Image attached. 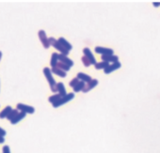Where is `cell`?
<instances>
[{"instance_id":"3957f363","label":"cell","mask_w":160,"mask_h":153,"mask_svg":"<svg viewBox=\"0 0 160 153\" xmlns=\"http://www.w3.org/2000/svg\"><path fill=\"white\" fill-rule=\"evenodd\" d=\"M74 98V93H69L67 94L66 96H64V97H61L57 102H55V104H53V107L54 108H58L59 107V106H61L63 104H65L66 102H69L70 101H72V100Z\"/></svg>"},{"instance_id":"6da1fadb","label":"cell","mask_w":160,"mask_h":153,"mask_svg":"<svg viewBox=\"0 0 160 153\" xmlns=\"http://www.w3.org/2000/svg\"><path fill=\"white\" fill-rule=\"evenodd\" d=\"M44 74L46 78V80L48 81L49 83V86L51 87V91L56 93V92H58V88H57V83L54 79V77L52 75V70L49 69V68H44Z\"/></svg>"},{"instance_id":"9c48e42d","label":"cell","mask_w":160,"mask_h":153,"mask_svg":"<svg viewBox=\"0 0 160 153\" xmlns=\"http://www.w3.org/2000/svg\"><path fill=\"white\" fill-rule=\"evenodd\" d=\"M97 85H98V80L97 79H92L91 82H89V83L86 84V86H85L84 89H83V92L84 93H87V92L91 90L92 88H94Z\"/></svg>"},{"instance_id":"9a60e30c","label":"cell","mask_w":160,"mask_h":153,"mask_svg":"<svg viewBox=\"0 0 160 153\" xmlns=\"http://www.w3.org/2000/svg\"><path fill=\"white\" fill-rule=\"evenodd\" d=\"M59 54L58 53H53L52 54V58H51V61H50V65L52 68H56L57 65H58L59 63Z\"/></svg>"},{"instance_id":"7a4b0ae2","label":"cell","mask_w":160,"mask_h":153,"mask_svg":"<svg viewBox=\"0 0 160 153\" xmlns=\"http://www.w3.org/2000/svg\"><path fill=\"white\" fill-rule=\"evenodd\" d=\"M49 42H50V45H52L53 47L56 48L57 50H59V51L60 52V54L61 55H64V56H68L69 54V51L68 50H66L65 48L63 47V46L60 44V42L58 41V40H56L55 38H49Z\"/></svg>"},{"instance_id":"ffe728a7","label":"cell","mask_w":160,"mask_h":153,"mask_svg":"<svg viewBox=\"0 0 160 153\" xmlns=\"http://www.w3.org/2000/svg\"><path fill=\"white\" fill-rule=\"evenodd\" d=\"M85 86H86V83H84V82L80 81L79 83H78L76 87H74V92H80V91H83Z\"/></svg>"},{"instance_id":"2e32d148","label":"cell","mask_w":160,"mask_h":153,"mask_svg":"<svg viewBox=\"0 0 160 153\" xmlns=\"http://www.w3.org/2000/svg\"><path fill=\"white\" fill-rule=\"evenodd\" d=\"M57 88H58L59 94L61 95L62 97H64V96L67 95V92H66L65 87H64V84L63 83H58V84H57Z\"/></svg>"},{"instance_id":"603a6c76","label":"cell","mask_w":160,"mask_h":153,"mask_svg":"<svg viewBox=\"0 0 160 153\" xmlns=\"http://www.w3.org/2000/svg\"><path fill=\"white\" fill-rule=\"evenodd\" d=\"M18 111H19L18 109H12V112L10 113V115L8 116V117H7V118H8V119L10 120V121H12V119H14V117H15V116L19 114Z\"/></svg>"},{"instance_id":"8fae6325","label":"cell","mask_w":160,"mask_h":153,"mask_svg":"<svg viewBox=\"0 0 160 153\" xmlns=\"http://www.w3.org/2000/svg\"><path fill=\"white\" fill-rule=\"evenodd\" d=\"M59 60L60 62H62L64 64H66V65H68L69 67H73L74 66V61L71 58H69L67 56H64V55L59 54Z\"/></svg>"},{"instance_id":"ac0fdd59","label":"cell","mask_w":160,"mask_h":153,"mask_svg":"<svg viewBox=\"0 0 160 153\" xmlns=\"http://www.w3.org/2000/svg\"><path fill=\"white\" fill-rule=\"evenodd\" d=\"M12 108L10 107V106H7V107H5L4 110L0 113V118H5V117L7 118L8 116L10 115V113L12 112Z\"/></svg>"},{"instance_id":"7c38bea8","label":"cell","mask_w":160,"mask_h":153,"mask_svg":"<svg viewBox=\"0 0 160 153\" xmlns=\"http://www.w3.org/2000/svg\"><path fill=\"white\" fill-rule=\"evenodd\" d=\"M78 79H79L80 81H82L84 82V83H89V82H91L92 79H91V77L90 75H88V74H85L84 72H78L77 74V76H76Z\"/></svg>"},{"instance_id":"e0dca14e","label":"cell","mask_w":160,"mask_h":153,"mask_svg":"<svg viewBox=\"0 0 160 153\" xmlns=\"http://www.w3.org/2000/svg\"><path fill=\"white\" fill-rule=\"evenodd\" d=\"M109 66V63L106 62V61H101V62H97L94 65L96 70H106V68Z\"/></svg>"},{"instance_id":"277c9868","label":"cell","mask_w":160,"mask_h":153,"mask_svg":"<svg viewBox=\"0 0 160 153\" xmlns=\"http://www.w3.org/2000/svg\"><path fill=\"white\" fill-rule=\"evenodd\" d=\"M39 39H40L41 42L42 43V46L45 48V49H48L50 47V42H49V38L46 37V33L44 30H40L39 31Z\"/></svg>"},{"instance_id":"484cf974","label":"cell","mask_w":160,"mask_h":153,"mask_svg":"<svg viewBox=\"0 0 160 153\" xmlns=\"http://www.w3.org/2000/svg\"><path fill=\"white\" fill-rule=\"evenodd\" d=\"M2 150H3V153H10L9 146H4V147H3V148H2Z\"/></svg>"},{"instance_id":"d4e9b609","label":"cell","mask_w":160,"mask_h":153,"mask_svg":"<svg viewBox=\"0 0 160 153\" xmlns=\"http://www.w3.org/2000/svg\"><path fill=\"white\" fill-rule=\"evenodd\" d=\"M79 82H80V80L79 79H78V78L77 77H76V78H74V79L72 80V81H71L70 82V87H76V85L78 84V83H79Z\"/></svg>"},{"instance_id":"52a82bcc","label":"cell","mask_w":160,"mask_h":153,"mask_svg":"<svg viewBox=\"0 0 160 153\" xmlns=\"http://www.w3.org/2000/svg\"><path fill=\"white\" fill-rule=\"evenodd\" d=\"M122 67V64H121V62L117 61L115 63H112V64H109V66L106 68V70H104V72L106 74H109L111 73L112 72H114V70L120 69V68Z\"/></svg>"},{"instance_id":"8992f818","label":"cell","mask_w":160,"mask_h":153,"mask_svg":"<svg viewBox=\"0 0 160 153\" xmlns=\"http://www.w3.org/2000/svg\"><path fill=\"white\" fill-rule=\"evenodd\" d=\"M95 53L97 54H100L102 56H106V55H113L114 54V51L110 48H106L102 47V46H97L95 47Z\"/></svg>"},{"instance_id":"7402d4cb","label":"cell","mask_w":160,"mask_h":153,"mask_svg":"<svg viewBox=\"0 0 160 153\" xmlns=\"http://www.w3.org/2000/svg\"><path fill=\"white\" fill-rule=\"evenodd\" d=\"M57 67L59 68L60 70H64V72H69L70 69H71V67H69L68 65H66V64H64V63L60 62V61H59V63H58V65H57Z\"/></svg>"},{"instance_id":"5bb4252c","label":"cell","mask_w":160,"mask_h":153,"mask_svg":"<svg viewBox=\"0 0 160 153\" xmlns=\"http://www.w3.org/2000/svg\"><path fill=\"white\" fill-rule=\"evenodd\" d=\"M51 70H52V73L54 72V73L56 74V75H58V76H59V77L64 78V77H66V75H67V72H64V70H60L59 68H58V67L52 68Z\"/></svg>"},{"instance_id":"83f0119b","label":"cell","mask_w":160,"mask_h":153,"mask_svg":"<svg viewBox=\"0 0 160 153\" xmlns=\"http://www.w3.org/2000/svg\"><path fill=\"white\" fill-rule=\"evenodd\" d=\"M153 5H154V7H155V8H156V7L160 6V2H154V3H153Z\"/></svg>"},{"instance_id":"cb8c5ba5","label":"cell","mask_w":160,"mask_h":153,"mask_svg":"<svg viewBox=\"0 0 160 153\" xmlns=\"http://www.w3.org/2000/svg\"><path fill=\"white\" fill-rule=\"evenodd\" d=\"M81 61H82V63L84 64L85 67H90L91 65V62L90 61V59H89L88 58H86L85 56H83L82 58H81Z\"/></svg>"},{"instance_id":"ba28073f","label":"cell","mask_w":160,"mask_h":153,"mask_svg":"<svg viewBox=\"0 0 160 153\" xmlns=\"http://www.w3.org/2000/svg\"><path fill=\"white\" fill-rule=\"evenodd\" d=\"M102 61H106L108 63H115L117 61H119V58L117 56L114 55H106V56H101Z\"/></svg>"},{"instance_id":"d6986e66","label":"cell","mask_w":160,"mask_h":153,"mask_svg":"<svg viewBox=\"0 0 160 153\" xmlns=\"http://www.w3.org/2000/svg\"><path fill=\"white\" fill-rule=\"evenodd\" d=\"M25 116H26V113H24V112H20V113L18 114V115H17L15 117H14V119H12L10 122H12V125H14V124L18 123V122L20 121V120H22Z\"/></svg>"},{"instance_id":"5b68a950","label":"cell","mask_w":160,"mask_h":153,"mask_svg":"<svg viewBox=\"0 0 160 153\" xmlns=\"http://www.w3.org/2000/svg\"><path fill=\"white\" fill-rule=\"evenodd\" d=\"M16 109L20 110V112H24L26 114H33L35 112V108L32 106L24 104H18L16 106Z\"/></svg>"},{"instance_id":"44dd1931","label":"cell","mask_w":160,"mask_h":153,"mask_svg":"<svg viewBox=\"0 0 160 153\" xmlns=\"http://www.w3.org/2000/svg\"><path fill=\"white\" fill-rule=\"evenodd\" d=\"M61 97H62V96L58 93V94H55V95L50 96V97H49V99H48V101H49V102H51V104H55V102H58Z\"/></svg>"},{"instance_id":"4316f807","label":"cell","mask_w":160,"mask_h":153,"mask_svg":"<svg viewBox=\"0 0 160 153\" xmlns=\"http://www.w3.org/2000/svg\"><path fill=\"white\" fill-rule=\"evenodd\" d=\"M6 131L5 130H3L2 128H0V135H1V136H5L6 135Z\"/></svg>"},{"instance_id":"f1b7e54d","label":"cell","mask_w":160,"mask_h":153,"mask_svg":"<svg viewBox=\"0 0 160 153\" xmlns=\"http://www.w3.org/2000/svg\"><path fill=\"white\" fill-rule=\"evenodd\" d=\"M4 141H5V139H4V136H1V135H0V144L4 143Z\"/></svg>"},{"instance_id":"4fadbf2b","label":"cell","mask_w":160,"mask_h":153,"mask_svg":"<svg viewBox=\"0 0 160 153\" xmlns=\"http://www.w3.org/2000/svg\"><path fill=\"white\" fill-rule=\"evenodd\" d=\"M58 41H59L60 42V44H61V45H62L63 47L65 48L66 50H68L69 52L71 51V50L73 49V45L71 44V43H70V42H69L68 41H66V40H65V39H64V38H59Z\"/></svg>"},{"instance_id":"30bf717a","label":"cell","mask_w":160,"mask_h":153,"mask_svg":"<svg viewBox=\"0 0 160 153\" xmlns=\"http://www.w3.org/2000/svg\"><path fill=\"white\" fill-rule=\"evenodd\" d=\"M83 53H84V56H86V58H88L89 59H90V61L91 62V64H93V65H95L96 63V59L94 58L93 54L91 53V51L89 48H84L83 49Z\"/></svg>"},{"instance_id":"f546056e","label":"cell","mask_w":160,"mask_h":153,"mask_svg":"<svg viewBox=\"0 0 160 153\" xmlns=\"http://www.w3.org/2000/svg\"><path fill=\"white\" fill-rule=\"evenodd\" d=\"M1 58H2V52L0 51V60H1Z\"/></svg>"}]
</instances>
